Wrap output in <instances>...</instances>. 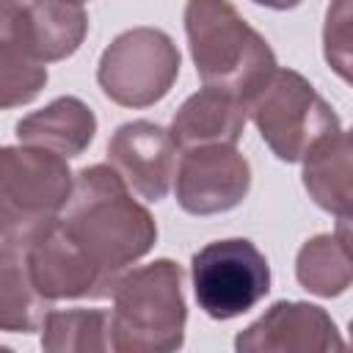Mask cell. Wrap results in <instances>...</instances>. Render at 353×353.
Masks as SVG:
<instances>
[{"label":"cell","mask_w":353,"mask_h":353,"mask_svg":"<svg viewBox=\"0 0 353 353\" xmlns=\"http://www.w3.org/2000/svg\"><path fill=\"white\" fill-rule=\"evenodd\" d=\"M55 226L113 281L146 256L157 240L152 212L132 199L127 182L110 163L85 165L72 176V190Z\"/></svg>","instance_id":"6da1fadb"},{"label":"cell","mask_w":353,"mask_h":353,"mask_svg":"<svg viewBox=\"0 0 353 353\" xmlns=\"http://www.w3.org/2000/svg\"><path fill=\"white\" fill-rule=\"evenodd\" d=\"M185 33L201 83L243 102L279 66L268 39L229 0H188Z\"/></svg>","instance_id":"7a4b0ae2"},{"label":"cell","mask_w":353,"mask_h":353,"mask_svg":"<svg viewBox=\"0 0 353 353\" xmlns=\"http://www.w3.org/2000/svg\"><path fill=\"white\" fill-rule=\"evenodd\" d=\"M182 268L174 259L124 270L110 292V350L116 353H171L185 342L188 306L182 295Z\"/></svg>","instance_id":"3957f363"},{"label":"cell","mask_w":353,"mask_h":353,"mask_svg":"<svg viewBox=\"0 0 353 353\" xmlns=\"http://www.w3.org/2000/svg\"><path fill=\"white\" fill-rule=\"evenodd\" d=\"M72 171L63 157L36 146H0V240L28 248L61 215Z\"/></svg>","instance_id":"277c9868"},{"label":"cell","mask_w":353,"mask_h":353,"mask_svg":"<svg viewBox=\"0 0 353 353\" xmlns=\"http://www.w3.org/2000/svg\"><path fill=\"white\" fill-rule=\"evenodd\" d=\"M245 116L284 163H301L314 141L339 130V116L317 88L301 72L279 66L245 99Z\"/></svg>","instance_id":"5b68a950"},{"label":"cell","mask_w":353,"mask_h":353,"mask_svg":"<svg viewBox=\"0 0 353 353\" xmlns=\"http://www.w3.org/2000/svg\"><path fill=\"white\" fill-rule=\"evenodd\" d=\"M182 55L174 39L160 28H130L102 52L97 83L102 94L121 108L157 105L176 83Z\"/></svg>","instance_id":"8992f818"},{"label":"cell","mask_w":353,"mask_h":353,"mask_svg":"<svg viewBox=\"0 0 353 353\" xmlns=\"http://www.w3.org/2000/svg\"><path fill=\"white\" fill-rule=\"evenodd\" d=\"M193 295L212 320H232L270 292V265L245 237L212 240L190 259Z\"/></svg>","instance_id":"52a82bcc"},{"label":"cell","mask_w":353,"mask_h":353,"mask_svg":"<svg viewBox=\"0 0 353 353\" xmlns=\"http://www.w3.org/2000/svg\"><path fill=\"white\" fill-rule=\"evenodd\" d=\"M174 176L176 204L201 218L240 207L251 190V165L229 143L185 149Z\"/></svg>","instance_id":"ba28073f"},{"label":"cell","mask_w":353,"mask_h":353,"mask_svg":"<svg viewBox=\"0 0 353 353\" xmlns=\"http://www.w3.org/2000/svg\"><path fill=\"white\" fill-rule=\"evenodd\" d=\"M237 353H334L345 339L323 306L276 301L259 320L234 336Z\"/></svg>","instance_id":"9c48e42d"},{"label":"cell","mask_w":353,"mask_h":353,"mask_svg":"<svg viewBox=\"0 0 353 353\" xmlns=\"http://www.w3.org/2000/svg\"><path fill=\"white\" fill-rule=\"evenodd\" d=\"M176 143L154 121L135 119L121 124L108 141V163L146 201H160L171 190L176 171Z\"/></svg>","instance_id":"30bf717a"},{"label":"cell","mask_w":353,"mask_h":353,"mask_svg":"<svg viewBox=\"0 0 353 353\" xmlns=\"http://www.w3.org/2000/svg\"><path fill=\"white\" fill-rule=\"evenodd\" d=\"M25 262L39 295L52 301L66 298H110L116 281L102 276L52 223L25 248Z\"/></svg>","instance_id":"8fae6325"},{"label":"cell","mask_w":353,"mask_h":353,"mask_svg":"<svg viewBox=\"0 0 353 353\" xmlns=\"http://www.w3.org/2000/svg\"><path fill=\"white\" fill-rule=\"evenodd\" d=\"M47 85V63L36 58L25 6L0 0V110L30 105Z\"/></svg>","instance_id":"7c38bea8"},{"label":"cell","mask_w":353,"mask_h":353,"mask_svg":"<svg viewBox=\"0 0 353 353\" xmlns=\"http://www.w3.org/2000/svg\"><path fill=\"white\" fill-rule=\"evenodd\" d=\"M245 102L229 91L204 85L188 97L171 119V138L182 149L229 143L234 146L245 130Z\"/></svg>","instance_id":"4fadbf2b"},{"label":"cell","mask_w":353,"mask_h":353,"mask_svg":"<svg viewBox=\"0 0 353 353\" xmlns=\"http://www.w3.org/2000/svg\"><path fill=\"white\" fill-rule=\"evenodd\" d=\"M97 135V116L80 97H58L41 110L17 121V138L25 146L47 149L63 160L80 157Z\"/></svg>","instance_id":"5bb4252c"},{"label":"cell","mask_w":353,"mask_h":353,"mask_svg":"<svg viewBox=\"0 0 353 353\" xmlns=\"http://www.w3.org/2000/svg\"><path fill=\"white\" fill-rule=\"evenodd\" d=\"M350 157H353L350 132L342 127L314 141L309 152L301 157L306 193L320 210L336 215V221H350V207H353Z\"/></svg>","instance_id":"9a60e30c"},{"label":"cell","mask_w":353,"mask_h":353,"mask_svg":"<svg viewBox=\"0 0 353 353\" xmlns=\"http://www.w3.org/2000/svg\"><path fill=\"white\" fill-rule=\"evenodd\" d=\"M295 279L303 290L320 298L342 295L353 281L350 259V221H339L331 234H314L298 248Z\"/></svg>","instance_id":"2e32d148"},{"label":"cell","mask_w":353,"mask_h":353,"mask_svg":"<svg viewBox=\"0 0 353 353\" xmlns=\"http://www.w3.org/2000/svg\"><path fill=\"white\" fill-rule=\"evenodd\" d=\"M25 19L30 47L44 63L74 55L88 33V14L80 0H30Z\"/></svg>","instance_id":"e0dca14e"},{"label":"cell","mask_w":353,"mask_h":353,"mask_svg":"<svg viewBox=\"0 0 353 353\" xmlns=\"http://www.w3.org/2000/svg\"><path fill=\"white\" fill-rule=\"evenodd\" d=\"M50 312V301L30 281L25 248L0 240V331L30 334Z\"/></svg>","instance_id":"ac0fdd59"},{"label":"cell","mask_w":353,"mask_h":353,"mask_svg":"<svg viewBox=\"0 0 353 353\" xmlns=\"http://www.w3.org/2000/svg\"><path fill=\"white\" fill-rule=\"evenodd\" d=\"M41 347L47 353H102L110 350V314L102 309L47 312L41 325Z\"/></svg>","instance_id":"d6986e66"},{"label":"cell","mask_w":353,"mask_h":353,"mask_svg":"<svg viewBox=\"0 0 353 353\" xmlns=\"http://www.w3.org/2000/svg\"><path fill=\"white\" fill-rule=\"evenodd\" d=\"M325 61L342 80H350V3L334 0L325 14Z\"/></svg>","instance_id":"ffe728a7"},{"label":"cell","mask_w":353,"mask_h":353,"mask_svg":"<svg viewBox=\"0 0 353 353\" xmlns=\"http://www.w3.org/2000/svg\"><path fill=\"white\" fill-rule=\"evenodd\" d=\"M256 6H265V8H273V11H290V8H298L303 0H251Z\"/></svg>","instance_id":"44dd1931"},{"label":"cell","mask_w":353,"mask_h":353,"mask_svg":"<svg viewBox=\"0 0 353 353\" xmlns=\"http://www.w3.org/2000/svg\"><path fill=\"white\" fill-rule=\"evenodd\" d=\"M80 3H85V0H80Z\"/></svg>","instance_id":"7402d4cb"}]
</instances>
